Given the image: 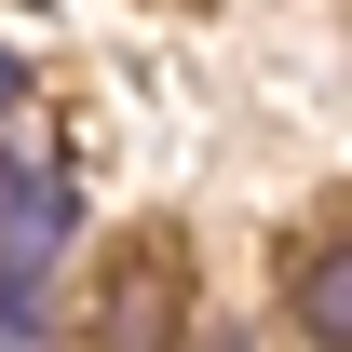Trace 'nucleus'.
I'll list each match as a JSON object with an SVG mask.
<instances>
[{"mask_svg":"<svg viewBox=\"0 0 352 352\" xmlns=\"http://www.w3.org/2000/svg\"><path fill=\"white\" fill-rule=\"evenodd\" d=\"M68 230H82V176H68V163H14V176H0V325L41 311Z\"/></svg>","mask_w":352,"mask_h":352,"instance_id":"1","label":"nucleus"},{"mask_svg":"<svg viewBox=\"0 0 352 352\" xmlns=\"http://www.w3.org/2000/svg\"><path fill=\"white\" fill-rule=\"evenodd\" d=\"M176 311H190V244H176V230H149V244L95 285V339H163Z\"/></svg>","mask_w":352,"mask_h":352,"instance_id":"2","label":"nucleus"},{"mask_svg":"<svg viewBox=\"0 0 352 352\" xmlns=\"http://www.w3.org/2000/svg\"><path fill=\"white\" fill-rule=\"evenodd\" d=\"M285 311H298V339H339L352 325V244H339V217H311V244H285Z\"/></svg>","mask_w":352,"mask_h":352,"instance_id":"3","label":"nucleus"},{"mask_svg":"<svg viewBox=\"0 0 352 352\" xmlns=\"http://www.w3.org/2000/svg\"><path fill=\"white\" fill-rule=\"evenodd\" d=\"M0 109H28V68H14V54H0Z\"/></svg>","mask_w":352,"mask_h":352,"instance_id":"4","label":"nucleus"}]
</instances>
